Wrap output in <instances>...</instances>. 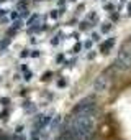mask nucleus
Masks as SVG:
<instances>
[{
    "label": "nucleus",
    "instance_id": "obj_1",
    "mask_svg": "<svg viewBox=\"0 0 131 140\" xmlns=\"http://www.w3.org/2000/svg\"><path fill=\"white\" fill-rule=\"evenodd\" d=\"M93 128V106L80 104L76 109L74 119L71 122V137L74 140H84L92 134Z\"/></svg>",
    "mask_w": 131,
    "mask_h": 140
}]
</instances>
